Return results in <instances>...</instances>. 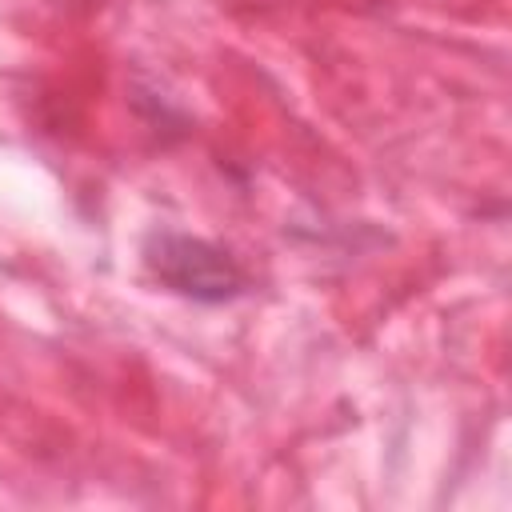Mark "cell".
Returning a JSON list of instances; mask_svg holds the SVG:
<instances>
[{
	"mask_svg": "<svg viewBox=\"0 0 512 512\" xmlns=\"http://www.w3.org/2000/svg\"><path fill=\"white\" fill-rule=\"evenodd\" d=\"M144 264L168 292L196 304H224L248 288V276L232 252L188 232H152L144 244Z\"/></svg>",
	"mask_w": 512,
	"mask_h": 512,
	"instance_id": "6da1fadb",
	"label": "cell"
}]
</instances>
